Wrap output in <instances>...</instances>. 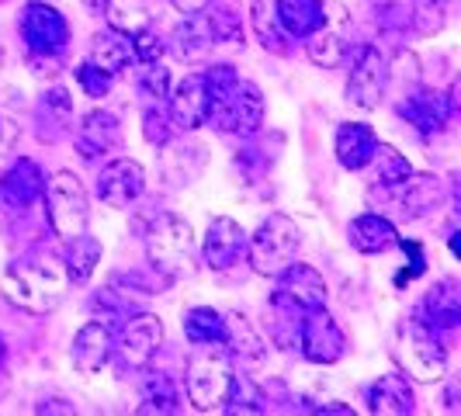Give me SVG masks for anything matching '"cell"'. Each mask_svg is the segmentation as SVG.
<instances>
[{"label": "cell", "instance_id": "6da1fadb", "mask_svg": "<svg viewBox=\"0 0 461 416\" xmlns=\"http://www.w3.org/2000/svg\"><path fill=\"white\" fill-rule=\"evenodd\" d=\"M208 84V118L219 132H257L264 122V94L250 80H240V73L226 63L205 69Z\"/></svg>", "mask_w": 461, "mask_h": 416}, {"label": "cell", "instance_id": "7a4b0ae2", "mask_svg": "<svg viewBox=\"0 0 461 416\" xmlns=\"http://www.w3.org/2000/svg\"><path fill=\"white\" fill-rule=\"evenodd\" d=\"M7 302H14L24 312H35V316H46L52 309H59L69 292V275L67 267H59V260L52 257H22L14 260L4 281H0Z\"/></svg>", "mask_w": 461, "mask_h": 416}, {"label": "cell", "instance_id": "3957f363", "mask_svg": "<svg viewBox=\"0 0 461 416\" xmlns=\"http://www.w3.org/2000/svg\"><path fill=\"white\" fill-rule=\"evenodd\" d=\"M232 354L226 344H194L185 368V389L194 410L215 413L226 406V395L232 385Z\"/></svg>", "mask_w": 461, "mask_h": 416}, {"label": "cell", "instance_id": "277c9868", "mask_svg": "<svg viewBox=\"0 0 461 416\" xmlns=\"http://www.w3.org/2000/svg\"><path fill=\"white\" fill-rule=\"evenodd\" d=\"M146 254L149 264L160 271L163 277L177 281L194 271V232L191 222L174 215V212H163L153 219L149 236H146Z\"/></svg>", "mask_w": 461, "mask_h": 416}, {"label": "cell", "instance_id": "5b68a950", "mask_svg": "<svg viewBox=\"0 0 461 416\" xmlns=\"http://www.w3.org/2000/svg\"><path fill=\"white\" fill-rule=\"evenodd\" d=\"M302 247V232L299 226L288 219V215H267L254 236H247V257L254 264L257 275L277 277L295 257Z\"/></svg>", "mask_w": 461, "mask_h": 416}, {"label": "cell", "instance_id": "8992f818", "mask_svg": "<svg viewBox=\"0 0 461 416\" xmlns=\"http://www.w3.org/2000/svg\"><path fill=\"white\" fill-rule=\"evenodd\" d=\"M395 361L416 382H438L440 375H444V368H447V350L440 347L438 330H430V326L420 323V320H410V323L399 326Z\"/></svg>", "mask_w": 461, "mask_h": 416}, {"label": "cell", "instance_id": "52a82bcc", "mask_svg": "<svg viewBox=\"0 0 461 416\" xmlns=\"http://www.w3.org/2000/svg\"><path fill=\"white\" fill-rule=\"evenodd\" d=\"M46 208H49V222L56 236H77V232H87V219H91V202H87V191L80 185L77 174L59 170L52 181L46 185Z\"/></svg>", "mask_w": 461, "mask_h": 416}, {"label": "cell", "instance_id": "ba28073f", "mask_svg": "<svg viewBox=\"0 0 461 416\" xmlns=\"http://www.w3.org/2000/svg\"><path fill=\"white\" fill-rule=\"evenodd\" d=\"M385 84H389V69H385L382 52L375 46L354 49V63L347 77V101L361 112H375L385 97Z\"/></svg>", "mask_w": 461, "mask_h": 416}, {"label": "cell", "instance_id": "9c48e42d", "mask_svg": "<svg viewBox=\"0 0 461 416\" xmlns=\"http://www.w3.org/2000/svg\"><path fill=\"white\" fill-rule=\"evenodd\" d=\"M163 344V323L160 316L153 312H139L129 323L122 326L112 354H118V365L129 371H142L149 368V361L157 357V350Z\"/></svg>", "mask_w": 461, "mask_h": 416}, {"label": "cell", "instance_id": "30bf717a", "mask_svg": "<svg viewBox=\"0 0 461 416\" xmlns=\"http://www.w3.org/2000/svg\"><path fill=\"white\" fill-rule=\"evenodd\" d=\"M299 344L312 365H337L347 350V337L340 323L326 312V305H320L305 309V320L299 323Z\"/></svg>", "mask_w": 461, "mask_h": 416}, {"label": "cell", "instance_id": "8fae6325", "mask_svg": "<svg viewBox=\"0 0 461 416\" xmlns=\"http://www.w3.org/2000/svg\"><path fill=\"white\" fill-rule=\"evenodd\" d=\"M22 39L28 42V52H46L59 56L69 42V22L46 0H32L22 11Z\"/></svg>", "mask_w": 461, "mask_h": 416}, {"label": "cell", "instance_id": "7c38bea8", "mask_svg": "<svg viewBox=\"0 0 461 416\" xmlns=\"http://www.w3.org/2000/svg\"><path fill=\"white\" fill-rule=\"evenodd\" d=\"M347 28H350V14H347L340 4H326V18L323 24L305 39V52L316 67L337 69L347 59Z\"/></svg>", "mask_w": 461, "mask_h": 416}, {"label": "cell", "instance_id": "4fadbf2b", "mask_svg": "<svg viewBox=\"0 0 461 416\" xmlns=\"http://www.w3.org/2000/svg\"><path fill=\"white\" fill-rule=\"evenodd\" d=\"M275 305H288V309H320L326 305V281L316 267L292 260L281 275H277Z\"/></svg>", "mask_w": 461, "mask_h": 416}, {"label": "cell", "instance_id": "5bb4252c", "mask_svg": "<svg viewBox=\"0 0 461 416\" xmlns=\"http://www.w3.org/2000/svg\"><path fill=\"white\" fill-rule=\"evenodd\" d=\"M202 257L212 271H230L236 267L243 257H247V232L243 226L230 219V215H219L208 222L205 243H202Z\"/></svg>", "mask_w": 461, "mask_h": 416}, {"label": "cell", "instance_id": "9a60e30c", "mask_svg": "<svg viewBox=\"0 0 461 416\" xmlns=\"http://www.w3.org/2000/svg\"><path fill=\"white\" fill-rule=\"evenodd\" d=\"M142 191H146V170L129 157L112 160L97 177V194L112 208H129Z\"/></svg>", "mask_w": 461, "mask_h": 416}, {"label": "cell", "instance_id": "2e32d148", "mask_svg": "<svg viewBox=\"0 0 461 416\" xmlns=\"http://www.w3.org/2000/svg\"><path fill=\"white\" fill-rule=\"evenodd\" d=\"M170 122L177 132H194L202 129L208 118V84L205 73H187L185 80L177 84V91L170 97Z\"/></svg>", "mask_w": 461, "mask_h": 416}, {"label": "cell", "instance_id": "e0dca14e", "mask_svg": "<svg viewBox=\"0 0 461 416\" xmlns=\"http://www.w3.org/2000/svg\"><path fill=\"white\" fill-rule=\"evenodd\" d=\"M112 347H115L112 326L101 323V320H91L87 326H80V333L73 337V347H69L73 368L80 371V375H97V371L108 365Z\"/></svg>", "mask_w": 461, "mask_h": 416}, {"label": "cell", "instance_id": "ac0fdd59", "mask_svg": "<svg viewBox=\"0 0 461 416\" xmlns=\"http://www.w3.org/2000/svg\"><path fill=\"white\" fill-rule=\"evenodd\" d=\"M122 146V125L112 112H87L80 129H77V149L84 160L108 157Z\"/></svg>", "mask_w": 461, "mask_h": 416}, {"label": "cell", "instance_id": "d6986e66", "mask_svg": "<svg viewBox=\"0 0 461 416\" xmlns=\"http://www.w3.org/2000/svg\"><path fill=\"white\" fill-rule=\"evenodd\" d=\"M46 191V174L35 160H18L4 177H0V194L18 208L35 205Z\"/></svg>", "mask_w": 461, "mask_h": 416}, {"label": "cell", "instance_id": "ffe728a7", "mask_svg": "<svg viewBox=\"0 0 461 416\" xmlns=\"http://www.w3.org/2000/svg\"><path fill=\"white\" fill-rule=\"evenodd\" d=\"M347 236H350V247H354L357 254H385V250H393L395 243H399L395 226L385 215H378V212L357 215V219L350 222Z\"/></svg>", "mask_w": 461, "mask_h": 416}, {"label": "cell", "instance_id": "44dd1931", "mask_svg": "<svg viewBox=\"0 0 461 416\" xmlns=\"http://www.w3.org/2000/svg\"><path fill=\"white\" fill-rule=\"evenodd\" d=\"M375 146H378V136L365 122H347L337 129V160L347 170H365L375 157Z\"/></svg>", "mask_w": 461, "mask_h": 416}, {"label": "cell", "instance_id": "7402d4cb", "mask_svg": "<svg viewBox=\"0 0 461 416\" xmlns=\"http://www.w3.org/2000/svg\"><path fill=\"white\" fill-rule=\"evenodd\" d=\"M275 7L288 39H309L326 18V0H275Z\"/></svg>", "mask_w": 461, "mask_h": 416}, {"label": "cell", "instance_id": "603a6c76", "mask_svg": "<svg viewBox=\"0 0 461 416\" xmlns=\"http://www.w3.org/2000/svg\"><path fill=\"white\" fill-rule=\"evenodd\" d=\"M371 413L382 416H402L413 413V389L406 382V375H382L368 389Z\"/></svg>", "mask_w": 461, "mask_h": 416}, {"label": "cell", "instance_id": "cb8c5ba5", "mask_svg": "<svg viewBox=\"0 0 461 416\" xmlns=\"http://www.w3.org/2000/svg\"><path fill=\"white\" fill-rule=\"evenodd\" d=\"M212 46H219V42H215V32H212L205 11L185 14V22L174 28V52L181 59H202L212 52Z\"/></svg>", "mask_w": 461, "mask_h": 416}, {"label": "cell", "instance_id": "d4e9b609", "mask_svg": "<svg viewBox=\"0 0 461 416\" xmlns=\"http://www.w3.org/2000/svg\"><path fill=\"white\" fill-rule=\"evenodd\" d=\"M157 7H160V0H104L101 11H104V18L115 32L136 35V32L157 22Z\"/></svg>", "mask_w": 461, "mask_h": 416}, {"label": "cell", "instance_id": "484cf974", "mask_svg": "<svg viewBox=\"0 0 461 416\" xmlns=\"http://www.w3.org/2000/svg\"><path fill=\"white\" fill-rule=\"evenodd\" d=\"M91 63L94 67H101L104 73H112V77H118L122 69H129V63H136L129 35H122V32H115V28L97 32V35L91 39Z\"/></svg>", "mask_w": 461, "mask_h": 416}, {"label": "cell", "instance_id": "4316f807", "mask_svg": "<svg viewBox=\"0 0 461 416\" xmlns=\"http://www.w3.org/2000/svg\"><path fill=\"white\" fill-rule=\"evenodd\" d=\"M423 309H427V320H423V323L430 326V330H451V326H458V320H461L458 285H455L451 277L438 281V285L430 288L427 302H423Z\"/></svg>", "mask_w": 461, "mask_h": 416}, {"label": "cell", "instance_id": "83f0119b", "mask_svg": "<svg viewBox=\"0 0 461 416\" xmlns=\"http://www.w3.org/2000/svg\"><path fill=\"white\" fill-rule=\"evenodd\" d=\"M67 275H69V285H87L91 275L97 271V264H101V243L87 236V232H77V236H69L67 240Z\"/></svg>", "mask_w": 461, "mask_h": 416}, {"label": "cell", "instance_id": "f1b7e54d", "mask_svg": "<svg viewBox=\"0 0 461 416\" xmlns=\"http://www.w3.org/2000/svg\"><path fill=\"white\" fill-rule=\"evenodd\" d=\"M399 112L410 118L420 132H438L440 125L447 122V101H444L440 94L416 91V94H410V101H402Z\"/></svg>", "mask_w": 461, "mask_h": 416}, {"label": "cell", "instance_id": "f546056e", "mask_svg": "<svg viewBox=\"0 0 461 416\" xmlns=\"http://www.w3.org/2000/svg\"><path fill=\"white\" fill-rule=\"evenodd\" d=\"M181 410V389L170 375L149 371L142 382V406L139 413H177Z\"/></svg>", "mask_w": 461, "mask_h": 416}, {"label": "cell", "instance_id": "4dcf8cb0", "mask_svg": "<svg viewBox=\"0 0 461 416\" xmlns=\"http://www.w3.org/2000/svg\"><path fill=\"white\" fill-rule=\"evenodd\" d=\"M250 22H254V32H257V39H260V46L267 49V52H275V56H285V52H288V46H285L288 35H285V28L277 22L275 0H254Z\"/></svg>", "mask_w": 461, "mask_h": 416}, {"label": "cell", "instance_id": "1f68e13d", "mask_svg": "<svg viewBox=\"0 0 461 416\" xmlns=\"http://www.w3.org/2000/svg\"><path fill=\"white\" fill-rule=\"evenodd\" d=\"M185 337L191 344H226V316L198 305L185 316Z\"/></svg>", "mask_w": 461, "mask_h": 416}, {"label": "cell", "instance_id": "d6a6232c", "mask_svg": "<svg viewBox=\"0 0 461 416\" xmlns=\"http://www.w3.org/2000/svg\"><path fill=\"white\" fill-rule=\"evenodd\" d=\"M399 187H402V215H423L427 208L438 205L440 198L438 177H416V174H410Z\"/></svg>", "mask_w": 461, "mask_h": 416}, {"label": "cell", "instance_id": "836d02e7", "mask_svg": "<svg viewBox=\"0 0 461 416\" xmlns=\"http://www.w3.org/2000/svg\"><path fill=\"white\" fill-rule=\"evenodd\" d=\"M371 163H375V170H378V181L385 187H399L410 174H413V163L406 160L399 149H393V146H385V142H378L375 146V157H371Z\"/></svg>", "mask_w": 461, "mask_h": 416}, {"label": "cell", "instance_id": "e575fe53", "mask_svg": "<svg viewBox=\"0 0 461 416\" xmlns=\"http://www.w3.org/2000/svg\"><path fill=\"white\" fill-rule=\"evenodd\" d=\"M226 347H230L232 354H240V357H254V361L264 354L260 337L250 330L247 316H240V312H230V316H226Z\"/></svg>", "mask_w": 461, "mask_h": 416}, {"label": "cell", "instance_id": "d590c367", "mask_svg": "<svg viewBox=\"0 0 461 416\" xmlns=\"http://www.w3.org/2000/svg\"><path fill=\"white\" fill-rule=\"evenodd\" d=\"M447 4L444 0H413V28L416 35H438L444 28Z\"/></svg>", "mask_w": 461, "mask_h": 416}, {"label": "cell", "instance_id": "8d00e7d4", "mask_svg": "<svg viewBox=\"0 0 461 416\" xmlns=\"http://www.w3.org/2000/svg\"><path fill=\"white\" fill-rule=\"evenodd\" d=\"M139 87L146 97H153V101H163V97H170V69H163L160 63H139Z\"/></svg>", "mask_w": 461, "mask_h": 416}, {"label": "cell", "instance_id": "74e56055", "mask_svg": "<svg viewBox=\"0 0 461 416\" xmlns=\"http://www.w3.org/2000/svg\"><path fill=\"white\" fill-rule=\"evenodd\" d=\"M112 80H115V77H112V73H104L101 67H94L91 59L77 67V84L84 87V94H87V97H108V91H112Z\"/></svg>", "mask_w": 461, "mask_h": 416}, {"label": "cell", "instance_id": "f35d334b", "mask_svg": "<svg viewBox=\"0 0 461 416\" xmlns=\"http://www.w3.org/2000/svg\"><path fill=\"white\" fill-rule=\"evenodd\" d=\"M129 42H132V56H136V63H160L163 42L153 28H142V32H136V35H129Z\"/></svg>", "mask_w": 461, "mask_h": 416}, {"label": "cell", "instance_id": "ab89813d", "mask_svg": "<svg viewBox=\"0 0 461 416\" xmlns=\"http://www.w3.org/2000/svg\"><path fill=\"white\" fill-rule=\"evenodd\" d=\"M142 132H146V139L153 142V146H167L170 142V136H174V122H170V115L167 112H146V118H142Z\"/></svg>", "mask_w": 461, "mask_h": 416}, {"label": "cell", "instance_id": "60d3db41", "mask_svg": "<svg viewBox=\"0 0 461 416\" xmlns=\"http://www.w3.org/2000/svg\"><path fill=\"white\" fill-rule=\"evenodd\" d=\"M208 22L215 32V42H243V28H240L232 11H212Z\"/></svg>", "mask_w": 461, "mask_h": 416}, {"label": "cell", "instance_id": "b9f144b4", "mask_svg": "<svg viewBox=\"0 0 461 416\" xmlns=\"http://www.w3.org/2000/svg\"><path fill=\"white\" fill-rule=\"evenodd\" d=\"M32 67H35V77H56L59 73V56L32 52Z\"/></svg>", "mask_w": 461, "mask_h": 416}, {"label": "cell", "instance_id": "7bdbcfd3", "mask_svg": "<svg viewBox=\"0 0 461 416\" xmlns=\"http://www.w3.org/2000/svg\"><path fill=\"white\" fill-rule=\"evenodd\" d=\"M170 4H174L181 14H198V11H205L212 0H170Z\"/></svg>", "mask_w": 461, "mask_h": 416}, {"label": "cell", "instance_id": "ee69618b", "mask_svg": "<svg viewBox=\"0 0 461 416\" xmlns=\"http://www.w3.org/2000/svg\"><path fill=\"white\" fill-rule=\"evenodd\" d=\"M87 7H94V11H101V7H104V0H87Z\"/></svg>", "mask_w": 461, "mask_h": 416}, {"label": "cell", "instance_id": "f6af8a7d", "mask_svg": "<svg viewBox=\"0 0 461 416\" xmlns=\"http://www.w3.org/2000/svg\"><path fill=\"white\" fill-rule=\"evenodd\" d=\"M0 365H4V340H0Z\"/></svg>", "mask_w": 461, "mask_h": 416}]
</instances>
